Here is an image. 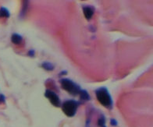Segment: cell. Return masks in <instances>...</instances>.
<instances>
[{
    "label": "cell",
    "mask_w": 153,
    "mask_h": 127,
    "mask_svg": "<svg viewBox=\"0 0 153 127\" xmlns=\"http://www.w3.org/2000/svg\"><path fill=\"white\" fill-rule=\"evenodd\" d=\"M96 97L101 105L105 108H110L112 106L113 101L109 92L105 88H99L96 91Z\"/></svg>",
    "instance_id": "obj_1"
},
{
    "label": "cell",
    "mask_w": 153,
    "mask_h": 127,
    "mask_svg": "<svg viewBox=\"0 0 153 127\" xmlns=\"http://www.w3.org/2000/svg\"><path fill=\"white\" fill-rule=\"evenodd\" d=\"M61 86H62V89H64L65 91H67L68 93L73 95H77L81 91L80 87L68 79H62L61 80Z\"/></svg>",
    "instance_id": "obj_2"
},
{
    "label": "cell",
    "mask_w": 153,
    "mask_h": 127,
    "mask_svg": "<svg viewBox=\"0 0 153 127\" xmlns=\"http://www.w3.org/2000/svg\"><path fill=\"white\" fill-rule=\"evenodd\" d=\"M62 111L69 117H72L75 115L76 109H77V103L74 101H67L63 103L62 106Z\"/></svg>",
    "instance_id": "obj_3"
},
{
    "label": "cell",
    "mask_w": 153,
    "mask_h": 127,
    "mask_svg": "<svg viewBox=\"0 0 153 127\" xmlns=\"http://www.w3.org/2000/svg\"><path fill=\"white\" fill-rule=\"evenodd\" d=\"M45 96L49 100V101H50L54 106H56V107L60 106V100L59 98L58 95L56 93H54L53 91L47 90V91H45Z\"/></svg>",
    "instance_id": "obj_4"
},
{
    "label": "cell",
    "mask_w": 153,
    "mask_h": 127,
    "mask_svg": "<svg viewBox=\"0 0 153 127\" xmlns=\"http://www.w3.org/2000/svg\"><path fill=\"white\" fill-rule=\"evenodd\" d=\"M83 12H84V14H85V18L87 20H90L92 17L93 14H94V11L89 6H85V7H84L83 8Z\"/></svg>",
    "instance_id": "obj_5"
},
{
    "label": "cell",
    "mask_w": 153,
    "mask_h": 127,
    "mask_svg": "<svg viewBox=\"0 0 153 127\" xmlns=\"http://www.w3.org/2000/svg\"><path fill=\"white\" fill-rule=\"evenodd\" d=\"M11 40H12V42L13 44H19L21 43L22 41V37L19 35V34H14L12 35V38H11Z\"/></svg>",
    "instance_id": "obj_6"
},
{
    "label": "cell",
    "mask_w": 153,
    "mask_h": 127,
    "mask_svg": "<svg viewBox=\"0 0 153 127\" xmlns=\"http://www.w3.org/2000/svg\"><path fill=\"white\" fill-rule=\"evenodd\" d=\"M10 16V13L7 9L2 7L0 9V17H9Z\"/></svg>",
    "instance_id": "obj_7"
},
{
    "label": "cell",
    "mask_w": 153,
    "mask_h": 127,
    "mask_svg": "<svg viewBox=\"0 0 153 127\" xmlns=\"http://www.w3.org/2000/svg\"><path fill=\"white\" fill-rule=\"evenodd\" d=\"M79 95L81 96V98L83 99V100H88V99L90 98L88 94L87 93V91H80V93H79Z\"/></svg>",
    "instance_id": "obj_8"
},
{
    "label": "cell",
    "mask_w": 153,
    "mask_h": 127,
    "mask_svg": "<svg viewBox=\"0 0 153 127\" xmlns=\"http://www.w3.org/2000/svg\"><path fill=\"white\" fill-rule=\"evenodd\" d=\"M42 66L43 68L47 69V70H53V66L52 64H50V63H44V64L42 65Z\"/></svg>",
    "instance_id": "obj_9"
}]
</instances>
